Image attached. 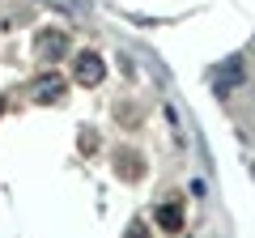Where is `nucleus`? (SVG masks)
<instances>
[{"label": "nucleus", "instance_id": "1", "mask_svg": "<svg viewBox=\"0 0 255 238\" xmlns=\"http://www.w3.org/2000/svg\"><path fill=\"white\" fill-rule=\"evenodd\" d=\"M209 81H213V90H217V94H230V85L243 81V60H230V64H221L217 73L209 77Z\"/></svg>", "mask_w": 255, "mask_h": 238}, {"label": "nucleus", "instance_id": "3", "mask_svg": "<svg viewBox=\"0 0 255 238\" xmlns=\"http://www.w3.org/2000/svg\"><path fill=\"white\" fill-rule=\"evenodd\" d=\"M157 226H162V230H170V234L183 226V209H179V200H166L162 209H157Z\"/></svg>", "mask_w": 255, "mask_h": 238}, {"label": "nucleus", "instance_id": "5", "mask_svg": "<svg viewBox=\"0 0 255 238\" xmlns=\"http://www.w3.org/2000/svg\"><path fill=\"white\" fill-rule=\"evenodd\" d=\"M38 98H60V81H55V77H47V81L38 85Z\"/></svg>", "mask_w": 255, "mask_h": 238}, {"label": "nucleus", "instance_id": "2", "mask_svg": "<svg viewBox=\"0 0 255 238\" xmlns=\"http://www.w3.org/2000/svg\"><path fill=\"white\" fill-rule=\"evenodd\" d=\"M77 68H81V81H85V85H98V81H102V60H98L94 51L77 55Z\"/></svg>", "mask_w": 255, "mask_h": 238}, {"label": "nucleus", "instance_id": "4", "mask_svg": "<svg viewBox=\"0 0 255 238\" xmlns=\"http://www.w3.org/2000/svg\"><path fill=\"white\" fill-rule=\"evenodd\" d=\"M38 51H43L47 60H55V55L64 51V38L55 34V30H47V38H38Z\"/></svg>", "mask_w": 255, "mask_h": 238}]
</instances>
